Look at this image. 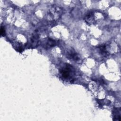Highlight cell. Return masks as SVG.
Wrapping results in <instances>:
<instances>
[{"label": "cell", "instance_id": "7a4b0ae2", "mask_svg": "<svg viewBox=\"0 0 121 121\" xmlns=\"http://www.w3.org/2000/svg\"><path fill=\"white\" fill-rule=\"evenodd\" d=\"M85 20L88 23H93L94 22V15L93 12H89L88 13L85 18Z\"/></svg>", "mask_w": 121, "mask_h": 121}, {"label": "cell", "instance_id": "6da1fadb", "mask_svg": "<svg viewBox=\"0 0 121 121\" xmlns=\"http://www.w3.org/2000/svg\"><path fill=\"white\" fill-rule=\"evenodd\" d=\"M71 66L68 64L64 68L60 70V73L61 74V76L63 78H68L69 77L70 71L71 70Z\"/></svg>", "mask_w": 121, "mask_h": 121}, {"label": "cell", "instance_id": "3957f363", "mask_svg": "<svg viewBox=\"0 0 121 121\" xmlns=\"http://www.w3.org/2000/svg\"><path fill=\"white\" fill-rule=\"evenodd\" d=\"M113 116L115 119L114 120L120 121L121 118V109L120 108H116L113 110Z\"/></svg>", "mask_w": 121, "mask_h": 121}, {"label": "cell", "instance_id": "8992f818", "mask_svg": "<svg viewBox=\"0 0 121 121\" xmlns=\"http://www.w3.org/2000/svg\"><path fill=\"white\" fill-rule=\"evenodd\" d=\"M99 48L100 50V52L104 55H106V54H107V52L106 51V48H105V45H101L100 46H99Z\"/></svg>", "mask_w": 121, "mask_h": 121}, {"label": "cell", "instance_id": "ba28073f", "mask_svg": "<svg viewBox=\"0 0 121 121\" xmlns=\"http://www.w3.org/2000/svg\"><path fill=\"white\" fill-rule=\"evenodd\" d=\"M5 34V30L3 27L1 26L0 28V35L1 36H4Z\"/></svg>", "mask_w": 121, "mask_h": 121}, {"label": "cell", "instance_id": "277c9868", "mask_svg": "<svg viewBox=\"0 0 121 121\" xmlns=\"http://www.w3.org/2000/svg\"><path fill=\"white\" fill-rule=\"evenodd\" d=\"M68 57L71 58L72 60H79V57L78 56L77 54L74 51L71 50L69 53H68Z\"/></svg>", "mask_w": 121, "mask_h": 121}, {"label": "cell", "instance_id": "52a82bcc", "mask_svg": "<svg viewBox=\"0 0 121 121\" xmlns=\"http://www.w3.org/2000/svg\"><path fill=\"white\" fill-rule=\"evenodd\" d=\"M55 44V42L54 40L50 39H49V41H48V43H47L48 46H49V47H52L53 46H54Z\"/></svg>", "mask_w": 121, "mask_h": 121}, {"label": "cell", "instance_id": "5b68a950", "mask_svg": "<svg viewBox=\"0 0 121 121\" xmlns=\"http://www.w3.org/2000/svg\"><path fill=\"white\" fill-rule=\"evenodd\" d=\"M38 35H34L32 38H31V42H32V46H33V48L35 47L37 45V43L38 42Z\"/></svg>", "mask_w": 121, "mask_h": 121}]
</instances>
